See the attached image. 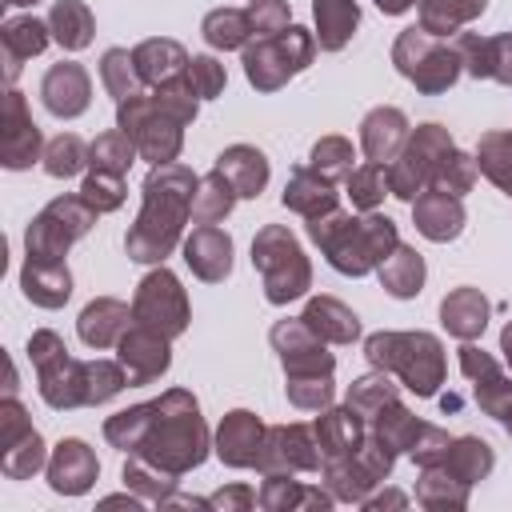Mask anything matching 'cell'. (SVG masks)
<instances>
[{
    "instance_id": "obj_10",
    "label": "cell",
    "mask_w": 512,
    "mask_h": 512,
    "mask_svg": "<svg viewBox=\"0 0 512 512\" xmlns=\"http://www.w3.org/2000/svg\"><path fill=\"white\" fill-rule=\"evenodd\" d=\"M100 212L84 196H60L52 200L32 224H28V256L36 260H64V252L92 228Z\"/></svg>"
},
{
    "instance_id": "obj_42",
    "label": "cell",
    "mask_w": 512,
    "mask_h": 512,
    "mask_svg": "<svg viewBox=\"0 0 512 512\" xmlns=\"http://www.w3.org/2000/svg\"><path fill=\"white\" fill-rule=\"evenodd\" d=\"M440 464L452 476H460L464 484H472V480H484L492 472V448L484 440H476V436H460V440H452V448H448V456Z\"/></svg>"
},
{
    "instance_id": "obj_12",
    "label": "cell",
    "mask_w": 512,
    "mask_h": 512,
    "mask_svg": "<svg viewBox=\"0 0 512 512\" xmlns=\"http://www.w3.org/2000/svg\"><path fill=\"white\" fill-rule=\"evenodd\" d=\"M132 320L140 328L160 332L164 340H172L188 328V296L168 268H156L140 280L136 300H132Z\"/></svg>"
},
{
    "instance_id": "obj_63",
    "label": "cell",
    "mask_w": 512,
    "mask_h": 512,
    "mask_svg": "<svg viewBox=\"0 0 512 512\" xmlns=\"http://www.w3.org/2000/svg\"><path fill=\"white\" fill-rule=\"evenodd\" d=\"M504 428H508V436H512V408H508V416H504Z\"/></svg>"
},
{
    "instance_id": "obj_23",
    "label": "cell",
    "mask_w": 512,
    "mask_h": 512,
    "mask_svg": "<svg viewBox=\"0 0 512 512\" xmlns=\"http://www.w3.org/2000/svg\"><path fill=\"white\" fill-rule=\"evenodd\" d=\"M408 144V120L400 108H372L360 124V148L376 164H392Z\"/></svg>"
},
{
    "instance_id": "obj_8",
    "label": "cell",
    "mask_w": 512,
    "mask_h": 512,
    "mask_svg": "<svg viewBox=\"0 0 512 512\" xmlns=\"http://www.w3.org/2000/svg\"><path fill=\"white\" fill-rule=\"evenodd\" d=\"M392 64L420 88V92H444L456 84L460 76V52L436 44V36H428L424 28H404L396 48H392Z\"/></svg>"
},
{
    "instance_id": "obj_15",
    "label": "cell",
    "mask_w": 512,
    "mask_h": 512,
    "mask_svg": "<svg viewBox=\"0 0 512 512\" xmlns=\"http://www.w3.org/2000/svg\"><path fill=\"white\" fill-rule=\"evenodd\" d=\"M460 372L476 384V404H480L488 416L504 420L508 408H512V380L500 372V364H496L484 348L464 344V348H460Z\"/></svg>"
},
{
    "instance_id": "obj_39",
    "label": "cell",
    "mask_w": 512,
    "mask_h": 512,
    "mask_svg": "<svg viewBox=\"0 0 512 512\" xmlns=\"http://www.w3.org/2000/svg\"><path fill=\"white\" fill-rule=\"evenodd\" d=\"M256 32H252V20H248V12L244 8H216V12H208L204 16V40L212 44V48H248V40H252Z\"/></svg>"
},
{
    "instance_id": "obj_28",
    "label": "cell",
    "mask_w": 512,
    "mask_h": 512,
    "mask_svg": "<svg viewBox=\"0 0 512 512\" xmlns=\"http://www.w3.org/2000/svg\"><path fill=\"white\" fill-rule=\"evenodd\" d=\"M20 284H24V296L36 300L40 308H60L72 292V276L64 268V260H36L28 256L24 272H20Z\"/></svg>"
},
{
    "instance_id": "obj_40",
    "label": "cell",
    "mask_w": 512,
    "mask_h": 512,
    "mask_svg": "<svg viewBox=\"0 0 512 512\" xmlns=\"http://www.w3.org/2000/svg\"><path fill=\"white\" fill-rule=\"evenodd\" d=\"M416 500L428 504V508H460L468 500V484L460 476H452L444 464H424Z\"/></svg>"
},
{
    "instance_id": "obj_17",
    "label": "cell",
    "mask_w": 512,
    "mask_h": 512,
    "mask_svg": "<svg viewBox=\"0 0 512 512\" xmlns=\"http://www.w3.org/2000/svg\"><path fill=\"white\" fill-rule=\"evenodd\" d=\"M4 472L8 476H32L36 468H44V444H40V432L24 420L20 404L8 396L4 400Z\"/></svg>"
},
{
    "instance_id": "obj_16",
    "label": "cell",
    "mask_w": 512,
    "mask_h": 512,
    "mask_svg": "<svg viewBox=\"0 0 512 512\" xmlns=\"http://www.w3.org/2000/svg\"><path fill=\"white\" fill-rule=\"evenodd\" d=\"M116 348H120V364H124V372H128V384H152V380L164 376L168 364H172L168 340H164L160 332H152V328H140V324H132V328L120 336Z\"/></svg>"
},
{
    "instance_id": "obj_55",
    "label": "cell",
    "mask_w": 512,
    "mask_h": 512,
    "mask_svg": "<svg viewBox=\"0 0 512 512\" xmlns=\"http://www.w3.org/2000/svg\"><path fill=\"white\" fill-rule=\"evenodd\" d=\"M188 84H192V92L200 96V100H212V96H220L224 92V64H216L212 56H192L188 60Z\"/></svg>"
},
{
    "instance_id": "obj_50",
    "label": "cell",
    "mask_w": 512,
    "mask_h": 512,
    "mask_svg": "<svg viewBox=\"0 0 512 512\" xmlns=\"http://www.w3.org/2000/svg\"><path fill=\"white\" fill-rule=\"evenodd\" d=\"M396 400V384L388 380V372L384 368H376L372 376H360L352 388H348V404L364 416V420H372L384 404H392Z\"/></svg>"
},
{
    "instance_id": "obj_32",
    "label": "cell",
    "mask_w": 512,
    "mask_h": 512,
    "mask_svg": "<svg viewBox=\"0 0 512 512\" xmlns=\"http://www.w3.org/2000/svg\"><path fill=\"white\" fill-rule=\"evenodd\" d=\"M440 320H444V328H448L452 336L476 340V336L484 332V324H488V300L480 296V288H456V292L444 296Z\"/></svg>"
},
{
    "instance_id": "obj_33",
    "label": "cell",
    "mask_w": 512,
    "mask_h": 512,
    "mask_svg": "<svg viewBox=\"0 0 512 512\" xmlns=\"http://www.w3.org/2000/svg\"><path fill=\"white\" fill-rule=\"evenodd\" d=\"M312 12H316V40L328 52H340L360 24L356 0H312Z\"/></svg>"
},
{
    "instance_id": "obj_14",
    "label": "cell",
    "mask_w": 512,
    "mask_h": 512,
    "mask_svg": "<svg viewBox=\"0 0 512 512\" xmlns=\"http://www.w3.org/2000/svg\"><path fill=\"white\" fill-rule=\"evenodd\" d=\"M272 344H276L288 376H332V368H336L332 352L304 320H280L272 328Z\"/></svg>"
},
{
    "instance_id": "obj_22",
    "label": "cell",
    "mask_w": 512,
    "mask_h": 512,
    "mask_svg": "<svg viewBox=\"0 0 512 512\" xmlns=\"http://www.w3.org/2000/svg\"><path fill=\"white\" fill-rule=\"evenodd\" d=\"M96 472H100V464H96V456H92V448L84 440H60L52 460H48V484L56 492H64V496L88 492Z\"/></svg>"
},
{
    "instance_id": "obj_41",
    "label": "cell",
    "mask_w": 512,
    "mask_h": 512,
    "mask_svg": "<svg viewBox=\"0 0 512 512\" xmlns=\"http://www.w3.org/2000/svg\"><path fill=\"white\" fill-rule=\"evenodd\" d=\"M44 44H48V28H44L40 20H32V16H24V20H8V24H4V56H8V80L20 72V60H24V56H36V52H44Z\"/></svg>"
},
{
    "instance_id": "obj_64",
    "label": "cell",
    "mask_w": 512,
    "mask_h": 512,
    "mask_svg": "<svg viewBox=\"0 0 512 512\" xmlns=\"http://www.w3.org/2000/svg\"><path fill=\"white\" fill-rule=\"evenodd\" d=\"M4 4H36V0H4Z\"/></svg>"
},
{
    "instance_id": "obj_7",
    "label": "cell",
    "mask_w": 512,
    "mask_h": 512,
    "mask_svg": "<svg viewBox=\"0 0 512 512\" xmlns=\"http://www.w3.org/2000/svg\"><path fill=\"white\" fill-rule=\"evenodd\" d=\"M116 128H124L136 144V152L152 164H172L180 152V120L164 112L152 96H128L116 104Z\"/></svg>"
},
{
    "instance_id": "obj_37",
    "label": "cell",
    "mask_w": 512,
    "mask_h": 512,
    "mask_svg": "<svg viewBox=\"0 0 512 512\" xmlns=\"http://www.w3.org/2000/svg\"><path fill=\"white\" fill-rule=\"evenodd\" d=\"M484 12V0H420V28L428 36H448L460 24L476 20Z\"/></svg>"
},
{
    "instance_id": "obj_19",
    "label": "cell",
    "mask_w": 512,
    "mask_h": 512,
    "mask_svg": "<svg viewBox=\"0 0 512 512\" xmlns=\"http://www.w3.org/2000/svg\"><path fill=\"white\" fill-rule=\"evenodd\" d=\"M264 436H268V428L252 412L236 408V412L224 416V424L216 432V456L224 464H232V468H256L260 448H264Z\"/></svg>"
},
{
    "instance_id": "obj_21",
    "label": "cell",
    "mask_w": 512,
    "mask_h": 512,
    "mask_svg": "<svg viewBox=\"0 0 512 512\" xmlns=\"http://www.w3.org/2000/svg\"><path fill=\"white\" fill-rule=\"evenodd\" d=\"M364 416L348 404V408H324V416H316V444H320V456H324V464H332V460H344V456H352L360 444H364Z\"/></svg>"
},
{
    "instance_id": "obj_45",
    "label": "cell",
    "mask_w": 512,
    "mask_h": 512,
    "mask_svg": "<svg viewBox=\"0 0 512 512\" xmlns=\"http://www.w3.org/2000/svg\"><path fill=\"white\" fill-rule=\"evenodd\" d=\"M152 420H156V400H152V404H136V408H128V412H116V416L104 424V436H108L116 448L136 452V448L144 444Z\"/></svg>"
},
{
    "instance_id": "obj_51",
    "label": "cell",
    "mask_w": 512,
    "mask_h": 512,
    "mask_svg": "<svg viewBox=\"0 0 512 512\" xmlns=\"http://www.w3.org/2000/svg\"><path fill=\"white\" fill-rule=\"evenodd\" d=\"M128 384V372H124V364L116 360H88L84 364V400L88 404H104V400H112L120 388Z\"/></svg>"
},
{
    "instance_id": "obj_56",
    "label": "cell",
    "mask_w": 512,
    "mask_h": 512,
    "mask_svg": "<svg viewBox=\"0 0 512 512\" xmlns=\"http://www.w3.org/2000/svg\"><path fill=\"white\" fill-rule=\"evenodd\" d=\"M456 52H460V64L480 80V76H492V36H476V32H464L456 40Z\"/></svg>"
},
{
    "instance_id": "obj_44",
    "label": "cell",
    "mask_w": 512,
    "mask_h": 512,
    "mask_svg": "<svg viewBox=\"0 0 512 512\" xmlns=\"http://www.w3.org/2000/svg\"><path fill=\"white\" fill-rule=\"evenodd\" d=\"M100 80H104V88L116 96V104L128 100V96H140V84H144L136 60H132V52H124V48H108V52H104V60H100Z\"/></svg>"
},
{
    "instance_id": "obj_26",
    "label": "cell",
    "mask_w": 512,
    "mask_h": 512,
    "mask_svg": "<svg viewBox=\"0 0 512 512\" xmlns=\"http://www.w3.org/2000/svg\"><path fill=\"white\" fill-rule=\"evenodd\" d=\"M216 172L228 176V184L236 188V196H260L268 184V160L260 148L252 144H232L216 156Z\"/></svg>"
},
{
    "instance_id": "obj_31",
    "label": "cell",
    "mask_w": 512,
    "mask_h": 512,
    "mask_svg": "<svg viewBox=\"0 0 512 512\" xmlns=\"http://www.w3.org/2000/svg\"><path fill=\"white\" fill-rule=\"evenodd\" d=\"M132 60H136V68H140V80H144V84H152V88L188 72V52H184L176 40H164V36L136 44Z\"/></svg>"
},
{
    "instance_id": "obj_52",
    "label": "cell",
    "mask_w": 512,
    "mask_h": 512,
    "mask_svg": "<svg viewBox=\"0 0 512 512\" xmlns=\"http://www.w3.org/2000/svg\"><path fill=\"white\" fill-rule=\"evenodd\" d=\"M472 180H476V160H468L464 152H448L444 160H440V168L432 172V184L428 188H440V192H452V196H464L468 188H472Z\"/></svg>"
},
{
    "instance_id": "obj_54",
    "label": "cell",
    "mask_w": 512,
    "mask_h": 512,
    "mask_svg": "<svg viewBox=\"0 0 512 512\" xmlns=\"http://www.w3.org/2000/svg\"><path fill=\"white\" fill-rule=\"evenodd\" d=\"M288 400L304 412H324L332 404V376H288Z\"/></svg>"
},
{
    "instance_id": "obj_11",
    "label": "cell",
    "mask_w": 512,
    "mask_h": 512,
    "mask_svg": "<svg viewBox=\"0 0 512 512\" xmlns=\"http://www.w3.org/2000/svg\"><path fill=\"white\" fill-rule=\"evenodd\" d=\"M28 356L40 372V396L52 404V408H76V404H88L84 400V364L68 356L64 340L56 332H36L28 340Z\"/></svg>"
},
{
    "instance_id": "obj_20",
    "label": "cell",
    "mask_w": 512,
    "mask_h": 512,
    "mask_svg": "<svg viewBox=\"0 0 512 512\" xmlns=\"http://www.w3.org/2000/svg\"><path fill=\"white\" fill-rule=\"evenodd\" d=\"M184 260L200 280L216 284V280H224L232 272V236L224 228H216V224H200L184 240Z\"/></svg>"
},
{
    "instance_id": "obj_49",
    "label": "cell",
    "mask_w": 512,
    "mask_h": 512,
    "mask_svg": "<svg viewBox=\"0 0 512 512\" xmlns=\"http://www.w3.org/2000/svg\"><path fill=\"white\" fill-rule=\"evenodd\" d=\"M132 156H136V144H132V136L124 128H112V132L92 140V168H100V172L124 176L132 168Z\"/></svg>"
},
{
    "instance_id": "obj_3",
    "label": "cell",
    "mask_w": 512,
    "mask_h": 512,
    "mask_svg": "<svg viewBox=\"0 0 512 512\" xmlns=\"http://www.w3.org/2000/svg\"><path fill=\"white\" fill-rule=\"evenodd\" d=\"M136 456H144L148 464H156L172 476L196 468L208 456V428L200 420L192 392L172 388L156 400V420H152L144 444L136 448Z\"/></svg>"
},
{
    "instance_id": "obj_4",
    "label": "cell",
    "mask_w": 512,
    "mask_h": 512,
    "mask_svg": "<svg viewBox=\"0 0 512 512\" xmlns=\"http://www.w3.org/2000/svg\"><path fill=\"white\" fill-rule=\"evenodd\" d=\"M364 356L372 368L396 372L416 396H436L444 380V348L428 332H376L364 340Z\"/></svg>"
},
{
    "instance_id": "obj_43",
    "label": "cell",
    "mask_w": 512,
    "mask_h": 512,
    "mask_svg": "<svg viewBox=\"0 0 512 512\" xmlns=\"http://www.w3.org/2000/svg\"><path fill=\"white\" fill-rule=\"evenodd\" d=\"M84 164H92V148H88L76 132H60V136L44 148V172L56 176V180L76 176Z\"/></svg>"
},
{
    "instance_id": "obj_25",
    "label": "cell",
    "mask_w": 512,
    "mask_h": 512,
    "mask_svg": "<svg viewBox=\"0 0 512 512\" xmlns=\"http://www.w3.org/2000/svg\"><path fill=\"white\" fill-rule=\"evenodd\" d=\"M40 156V128L24 112L20 92H8L4 104V164L8 168H28Z\"/></svg>"
},
{
    "instance_id": "obj_2",
    "label": "cell",
    "mask_w": 512,
    "mask_h": 512,
    "mask_svg": "<svg viewBox=\"0 0 512 512\" xmlns=\"http://www.w3.org/2000/svg\"><path fill=\"white\" fill-rule=\"evenodd\" d=\"M308 236L324 248L328 264L336 272H344V276H364V272L380 268L392 256V248L400 244L396 224L388 216L368 212L364 220H352L340 208L308 220Z\"/></svg>"
},
{
    "instance_id": "obj_35",
    "label": "cell",
    "mask_w": 512,
    "mask_h": 512,
    "mask_svg": "<svg viewBox=\"0 0 512 512\" xmlns=\"http://www.w3.org/2000/svg\"><path fill=\"white\" fill-rule=\"evenodd\" d=\"M236 200H240V196H236V188L228 184V176L212 168V172L200 176V184H196V196H192V220H196V224H216V220H224V216L232 212Z\"/></svg>"
},
{
    "instance_id": "obj_59",
    "label": "cell",
    "mask_w": 512,
    "mask_h": 512,
    "mask_svg": "<svg viewBox=\"0 0 512 512\" xmlns=\"http://www.w3.org/2000/svg\"><path fill=\"white\" fill-rule=\"evenodd\" d=\"M492 80L512 84V32L492 36Z\"/></svg>"
},
{
    "instance_id": "obj_1",
    "label": "cell",
    "mask_w": 512,
    "mask_h": 512,
    "mask_svg": "<svg viewBox=\"0 0 512 512\" xmlns=\"http://www.w3.org/2000/svg\"><path fill=\"white\" fill-rule=\"evenodd\" d=\"M196 184L200 176H192L184 164H156L144 180V208L124 240L128 256L140 260V264H160L176 240H180V228L184 220L192 216V196H196Z\"/></svg>"
},
{
    "instance_id": "obj_62",
    "label": "cell",
    "mask_w": 512,
    "mask_h": 512,
    "mask_svg": "<svg viewBox=\"0 0 512 512\" xmlns=\"http://www.w3.org/2000/svg\"><path fill=\"white\" fill-rule=\"evenodd\" d=\"M500 348H504V360H508V368H512V324L500 332Z\"/></svg>"
},
{
    "instance_id": "obj_27",
    "label": "cell",
    "mask_w": 512,
    "mask_h": 512,
    "mask_svg": "<svg viewBox=\"0 0 512 512\" xmlns=\"http://www.w3.org/2000/svg\"><path fill=\"white\" fill-rule=\"evenodd\" d=\"M284 208L300 212L304 220H316V216L332 212L336 208L332 180H324L316 168H292V176L284 184Z\"/></svg>"
},
{
    "instance_id": "obj_48",
    "label": "cell",
    "mask_w": 512,
    "mask_h": 512,
    "mask_svg": "<svg viewBox=\"0 0 512 512\" xmlns=\"http://www.w3.org/2000/svg\"><path fill=\"white\" fill-rule=\"evenodd\" d=\"M344 184H348V200H352L356 208H364V212H372V208L384 200V192H392V188H388V164H376V160L352 168V176H348Z\"/></svg>"
},
{
    "instance_id": "obj_53",
    "label": "cell",
    "mask_w": 512,
    "mask_h": 512,
    "mask_svg": "<svg viewBox=\"0 0 512 512\" xmlns=\"http://www.w3.org/2000/svg\"><path fill=\"white\" fill-rule=\"evenodd\" d=\"M80 196H84L96 212H112V208H120V204H124V176L92 168V176L80 184Z\"/></svg>"
},
{
    "instance_id": "obj_13",
    "label": "cell",
    "mask_w": 512,
    "mask_h": 512,
    "mask_svg": "<svg viewBox=\"0 0 512 512\" xmlns=\"http://www.w3.org/2000/svg\"><path fill=\"white\" fill-rule=\"evenodd\" d=\"M324 456H320V444H316V432H308L304 424H284V428H268L264 436V448H260V460L256 468L264 476H292V472H312L320 468Z\"/></svg>"
},
{
    "instance_id": "obj_58",
    "label": "cell",
    "mask_w": 512,
    "mask_h": 512,
    "mask_svg": "<svg viewBox=\"0 0 512 512\" xmlns=\"http://www.w3.org/2000/svg\"><path fill=\"white\" fill-rule=\"evenodd\" d=\"M244 12L252 20L256 36H280L288 28V4L284 0H252Z\"/></svg>"
},
{
    "instance_id": "obj_29",
    "label": "cell",
    "mask_w": 512,
    "mask_h": 512,
    "mask_svg": "<svg viewBox=\"0 0 512 512\" xmlns=\"http://www.w3.org/2000/svg\"><path fill=\"white\" fill-rule=\"evenodd\" d=\"M128 320H132V312H128V304H120V300H92L84 312H80V340L88 344V348H112V344H120V336L128 332Z\"/></svg>"
},
{
    "instance_id": "obj_18",
    "label": "cell",
    "mask_w": 512,
    "mask_h": 512,
    "mask_svg": "<svg viewBox=\"0 0 512 512\" xmlns=\"http://www.w3.org/2000/svg\"><path fill=\"white\" fill-rule=\"evenodd\" d=\"M40 96H44V108L60 120H72L88 108V96H92V84H88V72L72 60H60L44 72V84H40Z\"/></svg>"
},
{
    "instance_id": "obj_30",
    "label": "cell",
    "mask_w": 512,
    "mask_h": 512,
    "mask_svg": "<svg viewBox=\"0 0 512 512\" xmlns=\"http://www.w3.org/2000/svg\"><path fill=\"white\" fill-rule=\"evenodd\" d=\"M300 320H304L324 344H352V340L360 336V320H356V312L344 308V304L332 300V296H316V300H308V308H304Z\"/></svg>"
},
{
    "instance_id": "obj_5",
    "label": "cell",
    "mask_w": 512,
    "mask_h": 512,
    "mask_svg": "<svg viewBox=\"0 0 512 512\" xmlns=\"http://www.w3.org/2000/svg\"><path fill=\"white\" fill-rule=\"evenodd\" d=\"M252 264L264 276V296L272 304H288V300L304 296L308 284H312V268H308L296 236L284 224H268V228L256 232V240H252Z\"/></svg>"
},
{
    "instance_id": "obj_6",
    "label": "cell",
    "mask_w": 512,
    "mask_h": 512,
    "mask_svg": "<svg viewBox=\"0 0 512 512\" xmlns=\"http://www.w3.org/2000/svg\"><path fill=\"white\" fill-rule=\"evenodd\" d=\"M312 52L316 40L308 36V28L288 24L280 36H260L256 44L244 48V72L260 92H276L288 76L312 64Z\"/></svg>"
},
{
    "instance_id": "obj_34",
    "label": "cell",
    "mask_w": 512,
    "mask_h": 512,
    "mask_svg": "<svg viewBox=\"0 0 512 512\" xmlns=\"http://www.w3.org/2000/svg\"><path fill=\"white\" fill-rule=\"evenodd\" d=\"M380 284H384L396 300L416 296V292H420V284H424V260H420V252H416V248L396 244V248H392V256L380 264Z\"/></svg>"
},
{
    "instance_id": "obj_61",
    "label": "cell",
    "mask_w": 512,
    "mask_h": 512,
    "mask_svg": "<svg viewBox=\"0 0 512 512\" xmlns=\"http://www.w3.org/2000/svg\"><path fill=\"white\" fill-rule=\"evenodd\" d=\"M376 8H380V12H388V16H400V12H408V8H412V0H376Z\"/></svg>"
},
{
    "instance_id": "obj_38",
    "label": "cell",
    "mask_w": 512,
    "mask_h": 512,
    "mask_svg": "<svg viewBox=\"0 0 512 512\" xmlns=\"http://www.w3.org/2000/svg\"><path fill=\"white\" fill-rule=\"evenodd\" d=\"M476 168H480L504 196H512V132H488V136H480Z\"/></svg>"
},
{
    "instance_id": "obj_57",
    "label": "cell",
    "mask_w": 512,
    "mask_h": 512,
    "mask_svg": "<svg viewBox=\"0 0 512 512\" xmlns=\"http://www.w3.org/2000/svg\"><path fill=\"white\" fill-rule=\"evenodd\" d=\"M448 448H452V436L444 432V428H436V424H420V432H416V440H412V460L424 468V464H440L444 456H448Z\"/></svg>"
},
{
    "instance_id": "obj_60",
    "label": "cell",
    "mask_w": 512,
    "mask_h": 512,
    "mask_svg": "<svg viewBox=\"0 0 512 512\" xmlns=\"http://www.w3.org/2000/svg\"><path fill=\"white\" fill-rule=\"evenodd\" d=\"M252 492L244 488V484H236V488H224V492H216V496H208V508H252Z\"/></svg>"
},
{
    "instance_id": "obj_9",
    "label": "cell",
    "mask_w": 512,
    "mask_h": 512,
    "mask_svg": "<svg viewBox=\"0 0 512 512\" xmlns=\"http://www.w3.org/2000/svg\"><path fill=\"white\" fill-rule=\"evenodd\" d=\"M456 144L448 140V132L440 124H420L408 144L400 148V156L388 164V188L392 196L400 200H416L428 184H432V172L440 168V160L452 152Z\"/></svg>"
},
{
    "instance_id": "obj_47",
    "label": "cell",
    "mask_w": 512,
    "mask_h": 512,
    "mask_svg": "<svg viewBox=\"0 0 512 512\" xmlns=\"http://www.w3.org/2000/svg\"><path fill=\"white\" fill-rule=\"evenodd\" d=\"M312 168L324 176V180H332V184H340V180H348L352 176V160H356V152H352V144L344 140V136H324V140H316V148H312Z\"/></svg>"
},
{
    "instance_id": "obj_24",
    "label": "cell",
    "mask_w": 512,
    "mask_h": 512,
    "mask_svg": "<svg viewBox=\"0 0 512 512\" xmlns=\"http://www.w3.org/2000/svg\"><path fill=\"white\" fill-rule=\"evenodd\" d=\"M412 216H416V228H420L428 240H436V244L460 236V228H464L460 196L440 192V188H424V192L412 200Z\"/></svg>"
},
{
    "instance_id": "obj_46",
    "label": "cell",
    "mask_w": 512,
    "mask_h": 512,
    "mask_svg": "<svg viewBox=\"0 0 512 512\" xmlns=\"http://www.w3.org/2000/svg\"><path fill=\"white\" fill-rule=\"evenodd\" d=\"M260 504H264V508H300V504L328 508V504H332V496H324L320 488H300L292 476H264Z\"/></svg>"
},
{
    "instance_id": "obj_36",
    "label": "cell",
    "mask_w": 512,
    "mask_h": 512,
    "mask_svg": "<svg viewBox=\"0 0 512 512\" xmlns=\"http://www.w3.org/2000/svg\"><path fill=\"white\" fill-rule=\"evenodd\" d=\"M48 28L60 40V48L80 52L92 40V12L80 0H56L52 4V16H48Z\"/></svg>"
}]
</instances>
